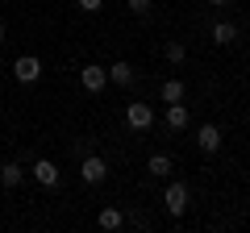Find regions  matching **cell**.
Here are the masks:
<instances>
[{"instance_id":"cell-19","label":"cell","mask_w":250,"mask_h":233,"mask_svg":"<svg viewBox=\"0 0 250 233\" xmlns=\"http://www.w3.org/2000/svg\"><path fill=\"white\" fill-rule=\"evenodd\" d=\"M208 4H217V9H221V4H233V0H208Z\"/></svg>"},{"instance_id":"cell-9","label":"cell","mask_w":250,"mask_h":233,"mask_svg":"<svg viewBox=\"0 0 250 233\" xmlns=\"http://www.w3.org/2000/svg\"><path fill=\"white\" fill-rule=\"evenodd\" d=\"M108 79H113L117 88H129V83L138 79V71H134V67H129V63H125V58H117V63L108 67Z\"/></svg>"},{"instance_id":"cell-15","label":"cell","mask_w":250,"mask_h":233,"mask_svg":"<svg viewBox=\"0 0 250 233\" xmlns=\"http://www.w3.org/2000/svg\"><path fill=\"white\" fill-rule=\"evenodd\" d=\"M184 58H188L184 42H171V46H167V63H171V67H179V63H184Z\"/></svg>"},{"instance_id":"cell-20","label":"cell","mask_w":250,"mask_h":233,"mask_svg":"<svg viewBox=\"0 0 250 233\" xmlns=\"http://www.w3.org/2000/svg\"><path fill=\"white\" fill-rule=\"evenodd\" d=\"M246 208H250V200H246Z\"/></svg>"},{"instance_id":"cell-10","label":"cell","mask_w":250,"mask_h":233,"mask_svg":"<svg viewBox=\"0 0 250 233\" xmlns=\"http://www.w3.org/2000/svg\"><path fill=\"white\" fill-rule=\"evenodd\" d=\"M208 38H213L217 46H233L238 42V25H233V21H217V25L208 29Z\"/></svg>"},{"instance_id":"cell-2","label":"cell","mask_w":250,"mask_h":233,"mask_svg":"<svg viewBox=\"0 0 250 233\" xmlns=\"http://www.w3.org/2000/svg\"><path fill=\"white\" fill-rule=\"evenodd\" d=\"M163 204H167V213L179 221V216L188 213V183H179V179L167 183V192H163Z\"/></svg>"},{"instance_id":"cell-4","label":"cell","mask_w":250,"mask_h":233,"mask_svg":"<svg viewBox=\"0 0 250 233\" xmlns=\"http://www.w3.org/2000/svg\"><path fill=\"white\" fill-rule=\"evenodd\" d=\"M13 75H17V83H38V79H42V58L21 54L17 63H13Z\"/></svg>"},{"instance_id":"cell-5","label":"cell","mask_w":250,"mask_h":233,"mask_svg":"<svg viewBox=\"0 0 250 233\" xmlns=\"http://www.w3.org/2000/svg\"><path fill=\"white\" fill-rule=\"evenodd\" d=\"M80 83L88 92H104V83H108V67H100V63H88L80 71Z\"/></svg>"},{"instance_id":"cell-7","label":"cell","mask_w":250,"mask_h":233,"mask_svg":"<svg viewBox=\"0 0 250 233\" xmlns=\"http://www.w3.org/2000/svg\"><path fill=\"white\" fill-rule=\"evenodd\" d=\"M163 121H167V129H171V134H179V129H188V121H192V116H188V104H184V100H175V104H167V113H163Z\"/></svg>"},{"instance_id":"cell-3","label":"cell","mask_w":250,"mask_h":233,"mask_svg":"<svg viewBox=\"0 0 250 233\" xmlns=\"http://www.w3.org/2000/svg\"><path fill=\"white\" fill-rule=\"evenodd\" d=\"M80 179H83V183H104V179H108V162L100 158V154H83Z\"/></svg>"},{"instance_id":"cell-8","label":"cell","mask_w":250,"mask_h":233,"mask_svg":"<svg viewBox=\"0 0 250 233\" xmlns=\"http://www.w3.org/2000/svg\"><path fill=\"white\" fill-rule=\"evenodd\" d=\"M196 146L205 154H217V150H221V129H217V125H200L196 129Z\"/></svg>"},{"instance_id":"cell-12","label":"cell","mask_w":250,"mask_h":233,"mask_svg":"<svg viewBox=\"0 0 250 233\" xmlns=\"http://www.w3.org/2000/svg\"><path fill=\"white\" fill-rule=\"evenodd\" d=\"M96 225H100V229H108V233H113V229H121V225H125V213H121V208H100Z\"/></svg>"},{"instance_id":"cell-11","label":"cell","mask_w":250,"mask_h":233,"mask_svg":"<svg viewBox=\"0 0 250 233\" xmlns=\"http://www.w3.org/2000/svg\"><path fill=\"white\" fill-rule=\"evenodd\" d=\"M146 171H150L154 179H167L171 171H175V162H171L167 154H150V162H146Z\"/></svg>"},{"instance_id":"cell-18","label":"cell","mask_w":250,"mask_h":233,"mask_svg":"<svg viewBox=\"0 0 250 233\" xmlns=\"http://www.w3.org/2000/svg\"><path fill=\"white\" fill-rule=\"evenodd\" d=\"M4 34H9V25H4V17H0V42H4Z\"/></svg>"},{"instance_id":"cell-16","label":"cell","mask_w":250,"mask_h":233,"mask_svg":"<svg viewBox=\"0 0 250 233\" xmlns=\"http://www.w3.org/2000/svg\"><path fill=\"white\" fill-rule=\"evenodd\" d=\"M125 4H129V13H138V17L150 13V0H125Z\"/></svg>"},{"instance_id":"cell-17","label":"cell","mask_w":250,"mask_h":233,"mask_svg":"<svg viewBox=\"0 0 250 233\" xmlns=\"http://www.w3.org/2000/svg\"><path fill=\"white\" fill-rule=\"evenodd\" d=\"M75 4H80V9H83V13H96V9H100V4H104V0H75Z\"/></svg>"},{"instance_id":"cell-14","label":"cell","mask_w":250,"mask_h":233,"mask_svg":"<svg viewBox=\"0 0 250 233\" xmlns=\"http://www.w3.org/2000/svg\"><path fill=\"white\" fill-rule=\"evenodd\" d=\"M21 179H25V171H21L17 162H4V167H0V183H4V188H17Z\"/></svg>"},{"instance_id":"cell-1","label":"cell","mask_w":250,"mask_h":233,"mask_svg":"<svg viewBox=\"0 0 250 233\" xmlns=\"http://www.w3.org/2000/svg\"><path fill=\"white\" fill-rule=\"evenodd\" d=\"M125 125L138 129V134H146V129L154 125V108L142 104V100H134V104H125Z\"/></svg>"},{"instance_id":"cell-6","label":"cell","mask_w":250,"mask_h":233,"mask_svg":"<svg viewBox=\"0 0 250 233\" xmlns=\"http://www.w3.org/2000/svg\"><path fill=\"white\" fill-rule=\"evenodd\" d=\"M29 175H34L42 188H59V167H54L50 158H38L34 167H29Z\"/></svg>"},{"instance_id":"cell-13","label":"cell","mask_w":250,"mask_h":233,"mask_svg":"<svg viewBox=\"0 0 250 233\" xmlns=\"http://www.w3.org/2000/svg\"><path fill=\"white\" fill-rule=\"evenodd\" d=\"M159 96L167 100V104H175V100H184V96H188V88H184V79H163Z\"/></svg>"}]
</instances>
